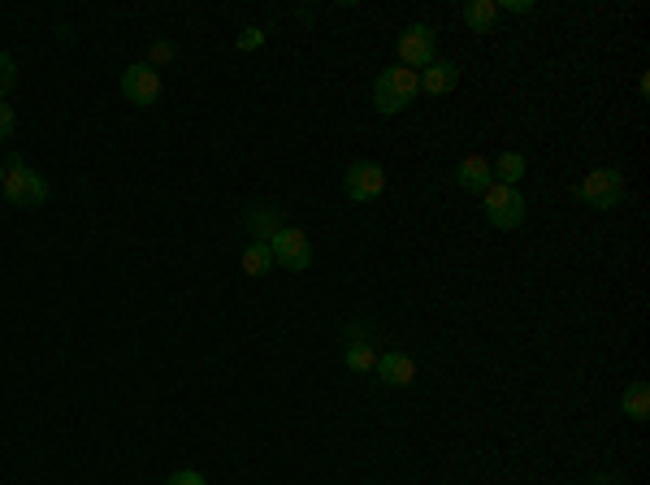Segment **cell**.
Instances as JSON below:
<instances>
[{"label":"cell","instance_id":"6da1fadb","mask_svg":"<svg viewBox=\"0 0 650 485\" xmlns=\"http://www.w3.org/2000/svg\"><path fill=\"white\" fill-rule=\"evenodd\" d=\"M416 91H421V74L408 70V65H390L373 83V109L382 117H395L416 100Z\"/></svg>","mask_w":650,"mask_h":485},{"label":"cell","instance_id":"7a4b0ae2","mask_svg":"<svg viewBox=\"0 0 650 485\" xmlns=\"http://www.w3.org/2000/svg\"><path fill=\"white\" fill-rule=\"evenodd\" d=\"M0 195H5L13 208H39L48 200V182H44V174H35L22 156H9V161H5V187H0Z\"/></svg>","mask_w":650,"mask_h":485},{"label":"cell","instance_id":"3957f363","mask_svg":"<svg viewBox=\"0 0 650 485\" xmlns=\"http://www.w3.org/2000/svg\"><path fill=\"white\" fill-rule=\"evenodd\" d=\"M481 204H486V221L494 230H516L529 217V204L520 195V187H503V182H490L481 191Z\"/></svg>","mask_w":650,"mask_h":485},{"label":"cell","instance_id":"277c9868","mask_svg":"<svg viewBox=\"0 0 650 485\" xmlns=\"http://www.w3.org/2000/svg\"><path fill=\"white\" fill-rule=\"evenodd\" d=\"M434 61H438V35H434V26H425V22L403 26V31H399V65H408V70L421 74L425 65H434Z\"/></svg>","mask_w":650,"mask_h":485},{"label":"cell","instance_id":"5b68a950","mask_svg":"<svg viewBox=\"0 0 650 485\" xmlns=\"http://www.w3.org/2000/svg\"><path fill=\"white\" fill-rule=\"evenodd\" d=\"M269 256H273V265H282L286 273H308L312 269V243L299 226H282L273 234Z\"/></svg>","mask_w":650,"mask_h":485},{"label":"cell","instance_id":"8992f818","mask_svg":"<svg viewBox=\"0 0 650 485\" xmlns=\"http://www.w3.org/2000/svg\"><path fill=\"white\" fill-rule=\"evenodd\" d=\"M577 195H581V204L607 213V208H620V200H624V178L616 174V169H590V174L581 178Z\"/></svg>","mask_w":650,"mask_h":485},{"label":"cell","instance_id":"52a82bcc","mask_svg":"<svg viewBox=\"0 0 650 485\" xmlns=\"http://www.w3.org/2000/svg\"><path fill=\"white\" fill-rule=\"evenodd\" d=\"M343 191H347L351 204H373V200H382V191H386V169L373 165V161H351L347 174H343Z\"/></svg>","mask_w":650,"mask_h":485},{"label":"cell","instance_id":"ba28073f","mask_svg":"<svg viewBox=\"0 0 650 485\" xmlns=\"http://www.w3.org/2000/svg\"><path fill=\"white\" fill-rule=\"evenodd\" d=\"M122 96L130 104H139V109H152L156 100H161V74H156V65L148 61H135L122 70Z\"/></svg>","mask_w":650,"mask_h":485},{"label":"cell","instance_id":"9c48e42d","mask_svg":"<svg viewBox=\"0 0 650 485\" xmlns=\"http://www.w3.org/2000/svg\"><path fill=\"white\" fill-rule=\"evenodd\" d=\"M373 377H382V386H390V390H403V386L416 382V360L403 356V351H382Z\"/></svg>","mask_w":650,"mask_h":485},{"label":"cell","instance_id":"30bf717a","mask_svg":"<svg viewBox=\"0 0 650 485\" xmlns=\"http://www.w3.org/2000/svg\"><path fill=\"white\" fill-rule=\"evenodd\" d=\"M243 226H247V234H252V243H273V234H278L282 226H291V221H286V213L282 208H273V204H256L252 213L243 217Z\"/></svg>","mask_w":650,"mask_h":485},{"label":"cell","instance_id":"8fae6325","mask_svg":"<svg viewBox=\"0 0 650 485\" xmlns=\"http://www.w3.org/2000/svg\"><path fill=\"white\" fill-rule=\"evenodd\" d=\"M455 182H460V187L468 191V195H481V191H486L490 187V182H494V174H490V161H486V156H464V161L460 165H455Z\"/></svg>","mask_w":650,"mask_h":485},{"label":"cell","instance_id":"7c38bea8","mask_svg":"<svg viewBox=\"0 0 650 485\" xmlns=\"http://www.w3.org/2000/svg\"><path fill=\"white\" fill-rule=\"evenodd\" d=\"M455 83H460V65L455 61H434L421 70V91H429V96H447V91H455Z\"/></svg>","mask_w":650,"mask_h":485},{"label":"cell","instance_id":"4fadbf2b","mask_svg":"<svg viewBox=\"0 0 650 485\" xmlns=\"http://www.w3.org/2000/svg\"><path fill=\"white\" fill-rule=\"evenodd\" d=\"M525 169H529L525 152H503V156H494L490 161V174H494V182H503V187H520Z\"/></svg>","mask_w":650,"mask_h":485},{"label":"cell","instance_id":"5bb4252c","mask_svg":"<svg viewBox=\"0 0 650 485\" xmlns=\"http://www.w3.org/2000/svg\"><path fill=\"white\" fill-rule=\"evenodd\" d=\"M343 364L351 373H360V377H369L377 369V347L369 343V338H356V343H343Z\"/></svg>","mask_w":650,"mask_h":485},{"label":"cell","instance_id":"9a60e30c","mask_svg":"<svg viewBox=\"0 0 650 485\" xmlns=\"http://www.w3.org/2000/svg\"><path fill=\"white\" fill-rule=\"evenodd\" d=\"M464 22H468V31L486 35L490 26L499 22V0H468V5H464Z\"/></svg>","mask_w":650,"mask_h":485},{"label":"cell","instance_id":"2e32d148","mask_svg":"<svg viewBox=\"0 0 650 485\" xmlns=\"http://www.w3.org/2000/svg\"><path fill=\"white\" fill-rule=\"evenodd\" d=\"M620 412L629 416V421H650V386L646 382H633L629 390H624V399H620Z\"/></svg>","mask_w":650,"mask_h":485},{"label":"cell","instance_id":"e0dca14e","mask_svg":"<svg viewBox=\"0 0 650 485\" xmlns=\"http://www.w3.org/2000/svg\"><path fill=\"white\" fill-rule=\"evenodd\" d=\"M243 273L247 278H265V273H273V256L265 243H247L243 247Z\"/></svg>","mask_w":650,"mask_h":485},{"label":"cell","instance_id":"ac0fdd59","mask_svg":"<svg viewBox=\"0 0 650 485\" xmlns=\"http://www.w3.org/2000/svg\"><path fill=\"white\" fill-rule=\"evenodd\" d=\"M13 83H18V65H13L9 52H0V100L13 91Z\"/></svg>","mask_w":650,"mask_h":485},{"label":"cell","instance_id":"d6986e66","mask_svg":"<svg viewBox=\"0 0 650 485\" xmlns=\"http://www.w3.org/2000/svg\"><path fill=\"white\" fill-rule=\"evenodd\" d=\"M13 126H18V113H13V104L0 100V139H9Z\"/></svg>","mask_w":650,"mask_h":485},{"label":"cell","instance_id":"ffe728a7","mask_svg":"<svg viewBox=\"0 0 650 485\" xmlns=\"http://www.w3.org/2000/svg\"><path fill=\"white\" fill-rule=\"evenodd\" d=\"M260 44H265V31H256V26H252V31H243V35H239V52H256Z\"/></svg>","mask_w":650,"mask_h":485},{"label":"cell","instance_id":"44dd1931","mask_svg":"<svg viewBox=\"0 0 650 485\" xmlns=\"http://www.w3.org/2000/svg\"><path fill=\"white\" fill-rule=\"evenodd\" d=\"M165 485H208V481H204L200 473H195V468H182V473H174Z\"/></svg>","mask_w":650,"mask_h":485},{"label":"cell","instance_id":"7402d4cb","mask_svg":"<svg viewBox=\"0 0 650 485\" xmlns=\"http://www.w3.org/2000/svg\"><path fill=\"white\" fill-rule=\"evenodd\" d=\"M533 13V9H538V5H533V0H503V5H499V13Z\"/></svg>","mask_w":650,"mask_h":485},{"label":"cell","instance_id":"603a6c76","mask_svg":"<svg viewBox=\"0 0 650 485\" xmlns=\"http://www.w3.org/2000/svg\"><path fill=\"white\" fill-rule=\"evenodd\" d=\"M0 187H5V165H0Z\"/></svg>","mask_w":650,"mask_h":485}]
</instances>
